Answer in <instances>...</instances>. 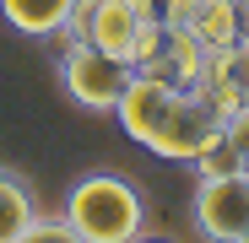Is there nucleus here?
I'll return each mask as SVG.
<instances>
[{"instance_id": "1", "label": "nucleus", "mask_w": 249, "mask_h": 243, "mask_svg": "<svg viewBox=\"0 0 249 243\" xmlns=\"http://www.w3.org/2000/svg\"><path fill=\"white\" fill-rule=\"evenodd\" d=\"M60 216L71 222L76 243H136L146 238V200L119 173H87L76 178Z\"/></svg>"}, {"instance_id": "2", "label": "nucleus", "mask_w": 249, "mask_h": 243, "mask_svg": "<svg viewBox=\"0 0 249 243\" xmlns=\"http://www.w3.org/2000/svg\"><path fill=\"white\" fill-rule=\"evenodd\" d=\"M54 76H60V87L76 108H87V113H114L119 92H124V81H130V65L103 54L98 44H87V38H65V49L54 60Z\"/></svg>"}, {"instance_id": "3", "label": "nucleus", "mask_w": 249, "mask_h": 243, "mask_svg": "<svg viewBox=\"0 0 249 243\" xmlns=\"http://www.w3.org/2000/svg\"><path fill=\"white\" fill-rule=\"evenodd\" d=\"M190 216H195V232L212 243H249V178L244 173L195 178Z\"/></svg>"}, {"instance_id": "4", "label": "nucleus", "mask_w": 249, "mask_h": 243, "mask_svg": "<svg viewBox=\"0 0 249 243\" xmlns=\"http://www.w3.org/2000/svg\"><path fill=\"white\" fill-rule=\"evenodd\" d=\"M217 135H222V113L206 103V92H200V87H179L168 119H162V130H157V141H152L146 151L162 157V162H184V168H190Z\"/></svg>"}, {"instance_id": "5", "label": "nucleus", "mask_w": 249, "mask_h": 243, "mask_svg": "<svg viewBox=\"0 0 249 243\" xmlns=\"http://www.w3.org/2000/svg\"><path fill=\"white\" fill-rule=\"evenodd\" d=\"M174 97H179L174 81H162L152 70H130V81H124V92L114 103V119H119V130L136 146H152L157 130H162V119H168V108H174Z\"/></svg>"}, {"instance_id": "6", "label": "nucleus", "mask_w": 249, "mask_h": 243, "mask_svg": "<svg viewBox=\"0 0 249 243\" xmlns=\"http://www.w3.org/2000/svg\"><path fill=\"white\" fill-rule=\"evenodd\" d=\"M71 6L76 0H0V16L22 38H54V32H65Z\"/></svg>"}, {"instance_id": "7", "label": "nucleus", "mask_w": 249, "mask_h": 243, "mask_svg": "<svg viewBox=\"0 0 249 243\" xmlns=\"http://www.w3.org/2000/svg\"><path fill=\"white\" fill-rule=\"evenodd\" d=\"M244 22H249V16H244L238 0H200L190 32L200 38L206 49H228V44H238V38H244Z\"/></svg>"}, {"instance_id": "8", "label": "nucleus", "mask_w": 249, "mask_h": 243, "mask_svg": "<svg viewBox=\"0 0 249 243\" xmlns=\"http://www.w3.org/2000/svg\"><path fill=\"white\" fill-rule=\"evenodd\" d=\"M38 216V194H33V184L17 173V168H6L0 162V243H17L22 238V227Z\"/></svg>"}, {"instance_id": "9", "label": "nucleus", "mask_w": 249, "mask_h": 243, "mask_svg": "<svg viewBox=\"0 0 249 243\" xmlns=\"http://www.w3.org/2000/svg\"><path fill=\"white\" fill-rule=\"evenodd\" d=\"M190 168H195V178H217V173H238V168H244V151H238V146H228V141L217 135L212 146H206V151H200V157L190 162Z\"/></svg>"}, {"instance_id": "10", "label": "nucleus", "mask_w": 249, "mask_h": 243, "mask_svg": "<svg viewBox=\"0 0 249 243\" xmlns=\"http://www.w3.org/2000/svg\"><path fill=\"white\" fill-rule=\"evenodd\" d=\"M17 243H76V232H71V222L65 216H44L38 211L27 227H22V238Z\"/></svg>"}, {"instance_id": "11", "label": "nucleus", "mask_w": 249, "mask_h": 243, "mask_svg": "<svg viewBox=\"0 0 249 243\" xmlns=\"http://www.w3.org/2000/svg\"><path fill=\"white\" fill-rule=\"evenodd\" d=\"M222 141H228V146H238V151L249 157V103H244V108H233V113L222 119Z\"/></svg>"}, {"instance_id": "12", "label": "nucleus", "mask_w": 249, "mask_h": 243, "mask_svg": "<svg viewBox=\"0 0 249 243\" xmlns=\"http://www.w3.org/2000/svg\"><path fill=\"white\" fill-rule=\"evenodd\" d=\"M238 173H244V178H249V157H244V168H238Z\"/></svg>"}, {"instance_id": "13", "label": "nucleus", "mask_w": 249, "mask_h": 243, "mask_svg": "<svg viewBox=\"0 0 249 243\" xmlns=\"http://www.w3.org/2000/svg\"><path fill=\"white\" fill-rule=\"evenodd\" d=\"M238 6H244V16H249V0H238Z\"/></svg>"}, {"instance_id": "14", "label": "nucleus", "mask_w": 249, "mask_h": 243, "mask_svg": "<svg viewBox=\"0 0 249 243\" xmlns=\"http://www.w3.org/2000/svg\"><path fill=\"white\" fill-rule=\"evenodd\" d=\"M244 44H249V22H244Z\"/></svg>"}, {"instance_id": "15", "label": "nucleus", "mask_w": 249, "mask_h": 243, "mask_svg": "<svg viewBox=\"0 0 249 243\" xmlns=\"http://www.w3.org/2000/svg\"><path fill=\"white\" fill-rule=\"evenodd\" d=\"M157 6H162V0H157Z\"/></svg>"}]
</instances>
